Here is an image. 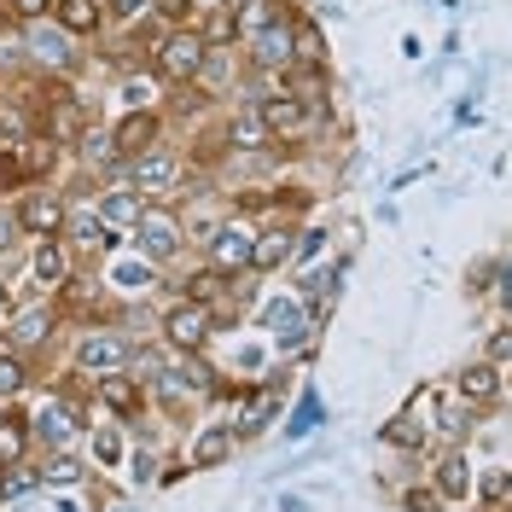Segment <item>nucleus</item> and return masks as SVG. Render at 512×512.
<instances>
[{
	"label": "nucleus",
	"mask_w": 512,
	"mask_h": 512,
	"mask_svg": "<svg viewBox=\"0 0 512 512\" xmlns=\"http://www.w3.org/2000/svg\"><path fill=\"white\" fill-rule=\"evenodd\" d=\"M18 41H24V53H30L35 76H76V70H82V41H76V35H64L53 18L18 24Z\"/></svg>",
	"instance_id": "nucleus-5"
},
{
	"label": "nucleus",
	"mask_w": 512,
	"mask_h": 512,
	"mask_svg": "<svg viewBox=\"0 0 512 512\" xmlns=\"http://www.w3.org/2000/svg\"><path fill=\"white\" fill-rule=\"evenodd\" d=\"M111 140H117V152H123V158H140V152L163 146V140H169V117H163V105L123 111V117L111 123Z\"/></svg>",
	"instance_id": "nucleus-15"
},
{
	"label": "nucleus",
	"mask_w": 512,
	"mask_h": 512,
	"mask_svg": "<svg viewBox=\"0 0 512 512\" xmlns=\"http://www.w3.org/2000/svg\"><path fill=\"white\" fill-rule=\"evenodd\" d=\"M30 384H35V361H30V355H18V350H6V344H0V408L24 402V396H30Z\"/></svg>",
	"instance_id": "nucleus-26"
},
{
	"label": "nucleus",
	"mask_w": 512,
	"mask_h": 512,
	"mask_svg": "<svg viewBox=\"0 0 512 512\" xmlns=\"http://www.w3.org/2000/svg\"><path fill=\"white\" fill-rule=\"evenodd\" d=\"M326 227H297V245H291V262H309V256H320L326 251Z\"/></svg>",
	"instance_id": "nucleus-35"
},
{
	"label": "nucleus",
	"mask_w": 512,
	"mask_h": 512,
	"mask_svg": "<svg viewBox=\"0 0 512 512\" xmlns=\"http://www.w3.org/2000/svg\"><path fill=\"white\" fill-rule=\"evenodd\" d=\"M0 326H6V332H0V344L35 361V355L64 332V309H59V297H41V291H35L30 303H12V315L0 320Z\"/></svg>",
	"instance_id": "nucleus-3"
},
{
	"label": "nucleus",
	"mask_w": 512,
	"mask_h": 512,
	"mask_svg": "<svg viewBox=\"0 0 512 512\" xmlns=\"http://www.w3.org/2000/svg\"><path fill=\"white\" fill-rule=\"evenodd\" d=\"M187 152H181V146H169V140H163V146H152V152H140V158H128V187L140 192V198H152V204H158V198H169V204H175V192H181V181H187Z\"/></svg>",
	"instance_id": "nucleus-7"
},
{
	"label": "nucleus",
	"mask_w": 512,
	"mask_h": 512,
	"mask_svg": "<svg viewBox=\"0 0 512 512\" xmlns=\"http://www.w3.org/2000/svg\"><path fill=\"white\" fill-rule=\"evenodd\" d=\"M134 355V332L111 326V320H88L70 344V373L76 379H105V373H128Z\"/></svg>",
	"instance_id": "nucleus-1"
},
{
	"label": "nucleus",
	"mask_w": 512,
	"mask_h": 512,
	"mask_svg": "<svg viewBox=\"0 0 512 512\" xmlns=\"http://www.w3.org/2000/svg\"><path fill=\"white\" fill-rule=\"evenodd\" d=\"M198 0H152V18H158L163 30H187V24H198Z\"/></svg>",
	"instance_id": "nucleus-32"
},
{
	"label": "nucleus",
	"mask_w": 512,
	"mask_h": 512,
	"mask_svg": "<svg viewBox=\"0 0 512 512\" xmlns=\"http://www.w3.org/2000/svg\"><path fill=\"white\" fill-rule=\"evenodd\" d=\"M216 326H222V320H216L210 303L175 297V303L158 315V338H163V350H175V355H204L210 338H216Z\"/></svg>",
	"instance_id": "nucleus-6"
},
{
	"label": "nucleus",
	"mask_w": 512,
	"mask_h": 512,
	"mask_svg": "<svg viewBox=\"0 0 512 512\" xmlns=\"http://www.w3.org/2000/svg\"><path fill=\"white\" fill-rule=\"evenodd\" d=\"M233 448H239L233 425H198V437H192V448H187V466L192 472H210V466H222Z\"/></svg>",
	"instance_id": "nucleus-24"
},
{
	"label": "nucleus",
	"mask_w": 512,
	"mask_h": 512,
	"mask_svg": "<svg viewBox=\"0 0 512 512\" xmlns=\"http://www.w3.org/2000/svg\"><path fill=\"white\" fill-rule=\"evenodd\" d=\"M256 111H262V123H268V134H274L280 146H291V140H315L320 128L332 123V111H320V105L286 94V88L262 94V99H256Z\"/></svg>",
	"instance_id": "nucleus-8"
},
{
	"label": "nucleus",
	"mask_w": 512,
	"mask_h": 512,
	"mask_svg": "<svg viewBox=\"0 0 512 512\" xmlns=\"http://www.w3.org/2000/svg\"><path fill=\"white\" fill-rule=\"evenodd\" d=\"M483 355H489L495 367H507V361H512V326H495V332H489V350H483Z\"/></svg>",
	"instance_id": "nucleus-38"
},
{
	"label": "nucleus",
	"mask_w": 512,
	"mask_h": 512,
	"mask_svg": "<svg viewBox=\"0 0 512 512\" xmlns=\"http://www.w3.org/2000/svg\"><path fill=\"white\" fill-rule=\"evenodd\" d=\"M431 489H437L443 501H466V495H472V466H466L460 448L437 454V466H431Z\"/></svg>",
	"instance_id": "nucleus-25"
},
{
	"label": "nucleus",
	"mask_w": 512,
	"mask_h": 512,
	"mask_svg": "<svg viewBox=\"0 0 512 512\" xmlns=\"http://www.w3.org/2000/svg\"><path fill=\"white\" fill-rule=\"evenodd\" d=\"M18 245H24V227H18V216H12V204H0V274H12Z\"/></svg>",
	"instance_id": "nucleus-33"
},
{
	"label": "nucleus",
	"mask_w": 512,
	"mask_h": 512,
	"mask_svg": "<svg viewBox=\"0 0 512 512\" xmlns=\"http://www.w3.org/2000/svg\"><path fill=\"white\" fill-rule=\"evenodd\" d=\"M12 204V216L24 227V239H59L64 233V216H70V192L59 181H41V187H24L6 198Z\"/></svg>",
	"instance_id": "nucleus-9"
},
{
	"label": "nucleus",
	"mask_w": 512,
	"mask_h": 512,
	"mask_svg": "<svg viewBox=\"0 0 512 512\" xmlns=\"http://www.w3.org/2000/svg\"><path fill=\"white\" fill-rule=\"evenodd\" d=\"M222 140H227V158H245V163H262L280 152V140L268 134L262 123V111L256 105H239V111H227L222 117Z\"/></svg>",
	"instance_id": "nucleus-11"
},
{
	"label": "nucleus",
	"mask_w": 512,
	"mask_h": 512,
	"mask_svg": "<svg viewBox=\"0 0 512 512\" xmlns=\"http://www.w3.org/2000/svg\"><path fill=\"white\" fill-rule=\"evenodd\" d=\"M76 268H82V262H76V251H70L64 239H30V286L41 291V297H59Z\"/></svg>",
	"instance_id": "nucleus-14"
},
{
	"label": "nucleus",
	"mask_w": 512,
	"mask_h": 512,
	"mask_svg": "<svg viewBox=\"0 0 512 512\" xmlns=\"http://www.w3.org/2000/svg\"><path fill=\"white\" fill-rule=\"evenodd\" d=\"M134 478H140V483L158 478V454H152V448H140V454H134Z\"/></svg>",
	"instance_id": "nucleus-40"
},
{
	"label": "nucleus",
	"mask_w": 512,
	"mask_h": 512,
	"mask_svg": "<svg viewBox=\"0 0 512 512\" xmlns=\"http://www.w3.org/2000/svg\"><path fill=\"white\" fill-rule=\"evenodd\" d=\"M297 64H326V35L309 12H297Z\"/></svg>",
	"instance_id": "nucleus-30"
},
{
	"label": "nucleus",
	"mask_w": 512,
	"mask_h": 512,
	"mask_svg": "<svg viewBox=\"0 0 512 512\" xmlns=\"http://www.w3.org/2000/svg\"><path fill=\"white\" fill-rule=\"evenodd\" d=\"M0 12L18 30V24H35V18H53V0H0Z\"/></svg>",
	"instance_id": "nucleus-34"
},
{
	"label": "nucleus",
	"mask_w": 512,
	"mask_h": 512,
	"mask_svg": "<svg viewBox=\"0 0 512 512\" xmlns=\"http://www.w3.org/2000/svg\"><path fill=\"white\" fill-rule=\"evenodd\" d=\"M94 402L111 419L134 425V419L146 414V384L134 379V373H105V379H94Z\"/></svg>",
	"instance_id": "nucleus-16"
},
{
	"label": "nucleus",
	"mask_w": 512,
	"mask_h": 512,
	"mask_svg": "<svg viewBox=\"0 0 512 512\" xmlns=\"http://www.w3.org/2000/svg\"><path fill=\"white\" fill-rule=\"evenodd\" d=\"M239 59H245V70L251 76H280V70H291L297 64V12L291 18H280V24H268V30H256L245 47H239Z\"/></svg>",
	"instance_id": "nucleus-10"
},
{
	"label": "nucleus",
	"mask_w": 512,
	"mask_h": 512,
	"mask_svg": "<svg viewBox=\"0 0 512 512\" xmlns=\"http://www.w3.org/2000/svg\"><path fill=\"white\" fill-rule=\"evenodd\" d=\"M402 507H408V512H443L448 501L437 495V489H408V495H402Z\"/></svg>",
	"instance_id": "nucleus-37"
},
{
	"label": "nucleus",
	"mask_w": 512,
	"mask_h": 512,
	"mask_svg": "<svg viewBox=\"0 0 512 512\" xmlns=\"http://www.w3.org/2000/svg\"><path fill=\"white\" fill-rule=\"evenodd\" d=\"M454 390H460V402L466 408H489V402H501V367L483 355V361H472V367H460V379H454Z\"/></svg>",
	"instance_id": "nucleus-22"
},
{
	"label": "nucleus",
	"mask_w": 512,
	"mask_h": 512,
	"mask_svg": "<svg viewBox=\"0 0 512 512\" xmlns=\"http://www.w3.org/2000/svg\"><path fill=\"white\" fill-rule=\"evenodd\" d=\"M204 59H210V41H204L198 24H187V30H163L158 35V47H152L146 70L158 76L163 88H187V82H198Z\"/></svg>",
	"instance_id": "nucleus-4"
},
{
	"label": "nucleus",
	"mask_w": 512,
	"mask_h": 512,
	"mask_svg": "<svg viewBox=\"0 0 512 512\" xmlns=\"http://www.w3.org/2000/svg\"><path fill=\"white\" fill-rule=\"evenodd\" d=\"M251 239H256V227L245 216H227V222H216V233L198 251H204L210 268H222V274H251Z\"/></svg>",
	"instance_id": "nucleus-13"
},
{
	"label": "nucleus",
	"mask_w": 512,
	"mask_h": 512,
	"mask_svg": "<svg viewBox=\"0 0 512 512\" xmlns=\"http://www.w3.org/2000/svg\"><path fill=\"white\" fill-rule=\"evenodd\" d=\"M198 30H204L210 47H239V6H233V0L204 6V12H198Z\"/></svg>",
	"instance_id": "nucleus-28"
},
{
	"label": "nucleus",
	"mask_w": 512,
	"mask_h": 512,
	"mask_svg": "<svg viewBox=\"0 0 512 512\" xmlns=\"http://www.w3.org/2000/svg\"><path fill=\"white\" fill-rule=\"evenodd\" d=\"M384 443H402V448H425V431H419L408 414H396L390 425H384Z\"/></svg>",
	"instance_id": "nucleus-36"
},
{
	"label": "nucleus",
	"mask_w": 512,
	"mask_h": 512,
	"mask_svg": "<svg viewBox=\"0 0 512 512\" xmlns=\"http://www.w3.org/2000/svg\"><path fill=\"white\" fill-rule=\"evenodd\" d=\"M512 495V472H489L483 478V501H507Z\"/></svg>",
	"instance_id": "nucleus-39"
},
{
	"label": "nucleus",
	"mask_w": 512,
	"mask_h": 512,
	"mask_svg": "<svg viewBox=\"0 0 512 512\" xmlns=\"http://www.w3.org/2000/svg\"><path fill=\"white\" fill-rule=\"evenodd\" d=\"M128 454V431L123 419L105 414V425H88V460H94V472H117Z\"/></svg>",
	"instance_id": "nucleus-23"
},
{
	"label": "nucleus",
	"mask_w": 512,
	"mask_h": 512,
	"mask_svg": "<svg viewBox=\"0 0 512 512\" xmlns=\"http://www.w3.org/2000/svg\"><path fill=\"white\" fill-rule=\"evenodd\" d=\"M53 24L88 47L105 35V0H53Z\"/></svg>",
	"instance_id": "nucleus-20"
},
{
	"label": "nucleus",
	"mask_w": 512,
	"mask_h": 512,
	"mask_svg": "<svg viewBox=\"0 0 512 512\" xmlns=\"http://www.w3.org/2000/svg\"><path fill=\"white\" fill-rule=\"evenodd\" d=\"M35 478L53 483V489H70V483L88 478V466H82V460H76L70 448H53V454H41V460H35Z\"/></svg>",
	"instance_id": "nucleus-29"
},
{
	"label": "nucleus",
	"mask_w": 512,
	"mask_h": 512,
	"mask_svg": "<svg viewBox=\"0 0 512 512\" xmlns=\"http://www.w3.org/2000/svg\"><path fill=\"white\" fill-rule=\"evenodd\" d=\"M59 239L76 251V262H99V256H111L117 245H123L111 227L99 222L94 204H76V198H70V216H64V233H59Z\"/></svg>",
	"instance_id": "nucleus-12"
},
{
	"label": "nucleus",
	"mask_w": 512,
	"mask_h": 512,
	"mask_svg": "<svg viewBox=\"0 0 512 512\" xmlns=\"http://www.w3.org/2000/svg\"><path fill=\"white\" fill-rule=\"evenodd\" d=\"M152 18V0H105V30H134Z\"/></svg>",
	"instance_id": "nucleus-31"
},
{
	"label": "nucleus",
	"mask_w": 512,
	"mask_h": 512,
	"mask_svg": "<svg viewBox=\"0 0 512 512\" xmlns=\"http://www.w3.org/2000/svg\"><path fill=\"white\" fill-rule=\"evenodd\" d=\"M12 152H18V169H24V181H30V187H41V181H59L64 158H70L59 140H47V134H30V140H18Z\"/></svg>",
	"instance_id": "nucleus-18"
},
{
	"label": "nucleus",
	"mask_w": 512,
	"mask_h": 512,
	"mask_svg": "<svg viewBox=\"0 0 512 512\" xmlns=\"http://www.w3.org/2000/svg\"><path fill=\"white\" fill-rule=\"evenodd\" d=\"M12 315V286H6V274H0V320Z\"/></svg>",
	"instance_id": "nucleus-41"
},
{
	"label": "nucleus",
	"mask_w": 512,
	"mask_h": 512,
	"mask_svg": "<svg viewBox=\"0 0 512 512\" xmlns=\"http://www.w3.org/2000/svg\"><path fill=\"white\" fill-rule=\"evenodd\" d=\"M30 448H35L30 419L12 414V408H0V466H24V460H30Z\"/></svg>",
	"instance_id": "nucleus-27"
},
{
	"label": "nucleus",
	"mask_w": 512,
	"mask_h": 512,
	"mask_svg": "<svg viewBox=\"0 0 512 512\" xmlns=\"http://www.w3.org/2000/svg\"><path fill=\"white\" fill-rule=\"evenodd\" d=\"M88 204L99 210V222L111 227L117 239H123V233H134V222H140V210H146V198H140V192L128 187V181H111V187H99L94 198H88Z\"/></svg>",
	"instance_id": "nucleus-17"
},
{
	"label": "nucleus",
	"mask_w": 512,
	"mask_h": 512,
	"mask_svg": "<svg viewBox=\"0 0 512 512\" xmlns=\"http://www.w3.org/2000/svg\"><path fill=\"white\" fill-rule=\"evenodd\" d=\"M274 414H280V384H274V390H245L239 414L227 419V425H233V437H239V443H251V437H262V431L274 425Z\"/></svg>",
	"instance_id": "nucleus-21"
},
{
	"label": "nucleus",
	"mask_w": 512,
	"mask_h": 512,
	"mask_svg": "<svg viewBox=\"0 0 512 512\" xmlns=\"http://www.w3.org/2000/svg\"><path fill=\"white\" fill-rule=\"evenodd\" d=\"M291 245H297V227L291 222H262L251 239V274H274L291 262Z\"/></svg>",
	"instance_id": "nucleus-19"
},
{
	"label": "nucleus",
	"mask_w": 512,
	"mask_h": 512,
	"mask_svg": "<svg viewBox=\"0 0 512 512\" xmlns=\"http://www.w3.org/2000/svg\"><path fill=\"white\" fill-rule=\"evenodd\" d=\"M134 245H140V256H146L152 268L181 262V251L192 245L181 204H169V198H158V204H152V198H146V210H140V222H134Z\"/></svg>",
	"instance_id": "nucleus-2"
}]
</instances>
